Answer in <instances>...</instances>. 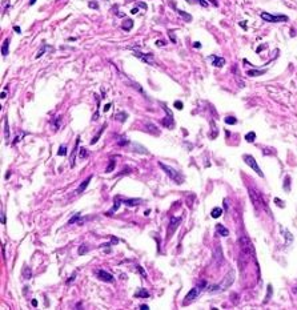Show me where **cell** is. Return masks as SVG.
<instances>
[{
	"mask_svg": "<svg viewBox=\"0 0 297 310\" xmlns=\"http://www.w3.org/2000/svg\"><path fill=\"white\" fill-rule=\"evenodd\" d=\"M238 244H240V258H238V265H240V267L242 269L248 264V261L252 258L254 250H253V245H252V242H250V239L245 234L240 236V238H238Z\"/></svg>",
	"mask_w": 297,
	"mask_h": 310,
	"instance_id": "6da1fadb",
	"label": "cell"
},
{
	"mask_svg": "<svg viewBox=\"0 0 297 310\" xmlns=\"http://www.w3.org/2000/svg\"><path fill=\"white\" fill-rule=\"evenodd\" d=\"M233 281H235V272L233 270H231V272H228L226 273V276L224 277V281L221 284H219V285H213V286H211V288L208 289V291L209 293H217V291H223V290H225V289H228L229 286L233 284Z\"/></svg>",
	"mask_w": 297,
	"mask_h": 310,
	"instance_id": "7a4b0ae2",
	"label": "cell"
},
{
	"mask_svg": "<svg viewBox=\"0 0 297 310\" xmlns=\"http://www.w3.org/2000/svg\"><path fill=\"white\" fill-rule=\"evenodd\" d=\"M159 165H160V168L164 171L168 176H169L174 182L176 184H183L184 182V177H183V174L180 173L179 171H176V169H173L172 166H168V165H165L164 162H159Z\"/></svg>",
	"mask_w": 297,
	"mask_h": 310,
	"instance_id": "3957f363",
	"label": "cell"
},
{
	"mask_svg": "<svg viewBox=\"0 0 297 310\" xmlns=\"http://www.w3.org/2000/svg\"><path fill=\"white\" fill-rule=\"evenodd\" d=\"M207 286V282L205 281H201V282L197 285V286H195L193 289H192L189 293L185 295V301H184V305H188V302H192V301H195L197 297H199V294L201 293V291L204 290V288Z\"/></svg>",
	"mask_w": 297,
	"mask_h": 310,
	"instance_id": "277c9868",
	"label": "cell"
},
{
	"mask_svg": "<svg viewBox=\"0 0 297 310\" xmlns=\"http://www.w3.org/2000/svg\"><path fill=\"white\" fill-rule=\"evenodd\" d=\"M260 16H261V19H263L264 21H268V23H281V21H287L288 20V16L272 15V13H268V12H261Z\"/></svg>",
	"mask_w": 297,
	"mask_h": 310,
	"instance_id": "5b68a950",
	"label": "cell"
},
{
	"mask_svg": "<svg viewBox=\"0 0 297 310\" xmlns=\"http://www.w3.org/2000/svg\"><path fill=\"white\" fill-rule=\"evenodd\" d=\"M242 159H244V162H245L247 165H249L250 168H252L260 177H264V173L261 172V169H260V166H259V164H257V161H256V159H254L253 156H250V154H244V156H242Z\"/></svg>",
	"mask_w": 297,
	"mask_h": 310,
	"instance_id": "8992f818",
	"label": "cell"
},
{
	"mask_svg": "<svg viewBox=\"0 0 297 310\" xmlns=\"http://www.w3.org/2000/svg\"><path fill=\"white\" fill-rule=\"evenodd\" d=\"M180 222H181V218L180 217H171V221L168 224V229H167V238L169 239L172 237V234L177 230V228L180 226Z\"/></svg>",
	"mask_w": 297,
	"mask_h": 310,
	"instance_id": "52a82bcc",
	"label": "cell"
},
{
	"mask_svg": "<svg viewBox=\"0 0 297 310\" xmlns=\"http://www.w3.org/2000/svg\"><path fill=\"white\" fill-rule=\"evenodd\" d=\"M133 55L137 56L139 59H141L145 64H149V65H156V63H155V60H153V55H152V53H143V52L135 49V51H133Z\"/></svg>",
	"mask_w": 297,
	"mask_h": 310,
	"instance_id": "ba28073f",
	"label": "cell"
},
{
	"mask_svg": "<svg viewBox=\"0 0 297 310\" xmlns=\"http://www.w3.org/2000/svg\"><path fill=\"white\" fill-rule=\"evenodd\" d=\"M249 196H250V200H252V204H253V206H254V209L256 210H260V204L261 205H265V201H263V198H261L260 196H257V193H256L253 189H250L249 188Z\"/></svg>",
	"mask_w": 297,
	"mask_h": 310,
	"instance_id": "9c48e42d",
	"label": "cell"
},
{
	"mask_svg": "<svg viewBox=\"0 0 297 310\" xmlns=\"http://www.w3.org/2000/svg\"><path fill=\"white\" fill-rule=\"evenodd\" d=\"M96 276H97L99 279L104 281V282H108V284L115 282V277L111 273H108L107 270H103V269H99V270L96 272Z\"/></svg>",
	"mask_w": 297,
	"mask_h": 310,
	"instance_id": "30bf717a",
	"label": "cell"
},
{
	"mask_svg": "<svg viewBox=\"0 0 297 310\" xmlns=\"http://www.w3.org/2000/svg\"><path fill=\"white\" fill-rule=\"evenodd\" d=\"M164 110L167 112V116L164 117V120H163V125H164L165 128H169V129H173L174 126V120H173V115L169 109H167L164 107Z\"/></svg>",
	"mask_w": 297,
	"mask_h": 310,
	"instance_id": "8fae6325",
	"label": "cell"
},
{
	"mask_svg": "<svg viewBox=\"0 0 297 310\" xmlns=\"http://www.w3.org/2000/svg\"><path fill=\"white\" fill-rule=\"evenodd\" d=\"M208 59H209V60H212V64H213L214 67H217V68L223 67L224 64H225V59H224V57H220V56H214V55H212V56H209Z\"/></svg>",
	"mask_w": 297,
	"mask_h": 310,
	"instance_id": "7c38bea8",
	"label": "cell"
},
{
	"mask_svg": "<svg viewBox=\"0 0 297 310\" xmlns=\"http://www.w3.org/2000/svg\"><path fill=\"white\" fill-rule=\"evenodd\" d=\"M214 261H216L217 265H221L224 262V257H223V250H221L220 246L214 248Z\"/></svg>",
	"mask_w": 297,
	"mask_h": 310,
	"instance_id": "4fadbf2b",
	"label": "cell"
},
{
	"mask_svg": "<svg viewBox=\"0 0 297 310\" xmlns=\"http://www.w3.org/2000/svg\"><path fill=\"white\" fill-rule=\"evenodd\" d=\"M216 234L223 236V237H228V236H229V230L226 229L224 225L217 224V225H216Z\"/></svg>",
	"mask_w": 297,
	"mask_h": 310,
	"instance_id": "5bb4252c",
	"label": "cell"
},
{
	"mask_svg": "<svg viewBox=\"0 0 297 310\" xmlns=\"http://www.w3.org/2000/svg\"><path fill=\"white\" fill-rule=\"evenodd\" d=\"M91 180H92V176H88V178H87V180H84V182H81V184L79 185V188L76 189V193H79V194H80V193H83V192L87 189V186L89 185Z\"/></svg>",
	"mask_w": 297,
	"mask_h": 310,
	"instance_id": "9a60e30c",
	"label": "cell"
},
{
	"mask_svg": "<svg viewBox=\"0 0 297 310\" xmlns=\"http://www.w3.org/2000/svg\"><path fill=\"white\" fill-rule=\"evenodd\" d=\"M127 206H136L141 202V198H125L123 201Z\"/></svg>",
	"mask_w": 297,
	"mask_h": 310,
	"instance_id": "2e32d148",
	"label": "cell"
},
{
	"mask_svg": "<svg viewBox=\"0 0 297 310\" xmlns=\"http://www.w3.org/2000/svg\"><path fill=\"white\" fill-rule=\"evenodd\" d=\"M79 143H80V136L76 137V144H75V148L72 149V156H71V166H75V156H76V152L79 148Z\"/></svg>",
	"mask_w": 297,
	"mask_h": 310,
	"instance_id": "e0dca14e",
	"label": "cell"
},
{
	"mask_svg": "<svg viewBox=\"0 0 297 310\" xmlns=\"http://www.w3.org/2000/svg\"><path fill=\"white\" fill-rule=\"evenodd\" d=\"M120 205H121V202H120V197L117 196V197L115 198V204H113V206L108 210V213H107V214H108V216L113 214V212H116V210H117V209L120 208Z\"/></svg>",
	"mask_w": 297,
	"mask_h": 310,
	"instance_id": "ac0fdd59",
	"label": "cell"
},
{
	"mask_svg": "<svg viewBox=\"0 0 297 310\" xmlns=\"http://www.w3.org/2000/svg\"><path fill=\"white\" fill-rule=\"evenodd\" d=\"M8 49H9V40L5 39L3 41V45H2V55L3 56H7L8 55Z\"/></svg>",
	"mask_w": 297,
	"mask_h": 310,
	"instance_id": "d6986e66",
	"label": "cell"
},
{
	"mask_svg": "<svg viewBox=\"0 0 297 310\" xmlns=\"http://www.w3.org/2000/svg\"><path fill=\"white\" fill-rule=\"evenodd\" d=\"M135 297H137V298H147V297H149V293L145 289H143V288H140L139 289L136 293H135Z\"/></svg>",
	"mask_w": 297,
	"mask_h": 310,
	"instance_id": "ffe728a7",
	"label": "cell"
},
{
	"mask_svg": "<svg viewBox=\"0 0 297 310\" xmlns=\"http://www.w3.org/2000/svg\"><path fill=\"white\" fill-rule=\"evenodd\" d=\"M23 277H24L25 279H30L32 277V270H31L30 266L24 265V267H23Z\"/></svg>",
	"mask_w": 297,
	"mask_h": 310,
	"instance_id": "44dd1931",
	"label": "cell"
},
{
	"mask_svg": "<svg viewBox=\"0 0 297 310\" xmlns=\"http://www.w3.org/2000/svg\"><path fill=\"white\" fill-rule=\"evenodd\" d=\"M105 128H107V124H104L101 128H100V131H99L97 133H96V136L93 137V138H92L91 140V144H96L97 141H99V138H100V136H101V133L104 132V129H105Z\"/></svg>",
	"mask_w": 297,
	"mask_h": 310,
	"instance_id": "7402d4cb",
	"label": "cell"
},
{
	"mask_svg": "<svg viewBox=\"0 0 297 310\" xmlns=\"http://www.w3.org/2000/svg\"><path fill=\"white\" fill-rule=\"evenodd\" d=\"M176 12L180 15L184 19V21H192V16L189 15V13H187V12H184V11H181V9H176Z\"/></svg>",
	"mask_w": 297,
	"mask_h": 310,
	"instance_id": "603a6c76",
	"label": "cell"
},
{
	"mask_svg": "<svg viewBox=\"0 0 297 310\" xmlns=\"http://www.w3.org/2000/svg\"><path fill=\"white\" fill-rule=\"evenodd\" d=\"M132 27H133V21H132L131 19H127V20L123 23V30L127 31V32H128V31H131V30H132Z\"/></svg>",
	"mask_w": 297,
	"mask_h": 310,
	"instance_id": "cb8c5ba5",
	"label": "cell"
},
{
	"mask_svg": "<svg viewBox=\"0 0 297 310\" xmlns=\"http://www.w3.org/2000/svg\"><path fill=\"white\" fill-rule=\"evenodd\" d=\"M127 117H128V115L125 112H120V113H117V115L115 116V119L117 120V121H120V122H125Z\"/></svg>",
	"mask_w": 297,
	"mask_h": 310,
	"instance_id": "d4e9b609",
	"label": "cell"
},
{
	"mask_svg": "<svg viewBox=\"0 0 297 310\" xmlns=\"http://www.w3.org/2000/svg\"><path fill=\"white\" fill-rule=\"evenodd\" d=\"M221 214H223V209H221V208H213L212 213H211V216H212L213 218H219Z\"/></svg>",
	"mask_w": 297,
	"mask_h": 310,
	"instance_id": "484cf974",
	"label": "cell"
},
{
	"mask_svg": "<svg viewBox=\"0 0 297 310\" xmlns=\"http://www.w3.org/2000/svg\"><path fill=\"white\" fill-rule=\"evenodd\" d=\"M266 71L264 69V71H259V69H252V71H248L247 72V75L248 76H261V75H264Z\"/></svg>",
	"mask_w": 297,
	"mask_h": 310,
	"instance_id": "4316f807",
	"label": "cell"
},
{
	"mask_svg": "<svg viewBox=\"0 0 297 310\" xmlns=\"http://www.w3.org/2000/svg\"><path fill=\"white\" fill-rule=\"evenodd\" d=\"M245 140H247L248 143H253L254 140H256V133L254 132H248L245 134Z\"/></svg>",
	"mask_w": 297,
	"mask_h": 310,
	"instance_id": "83f0119b",
	"label": "cell"
},
{
	"mask_svg": "<svg viewBox=\"0 0 297 310\" xmlns=\"http://www.w3.org/2000/svg\"><path fill=\"white\" fill-rule=\"evenodd\" d=\"M88 250H89V249H88V246H87V245H80L79 249H77V254H79V256H84Z\"/></svg>",
	"mask_w": 297,
	"mask_h": 310,
	"instance_id": "f1b7e54d",
	"label": "cell"
},
{
	"mask_svg": "<svg viewBox=\"0 0 297 310\" xmlns=\"http://www.w3.org/2000/svg\"><path fill=\"white\" fill-rule=\"evenodd\" d=\"M115 165H116V162H115V160H113V159H111V160H109V165L107 166V169H105V172H107V173H111V172H112V171H113V168H115Z\"/></svg>",
	"mask_w": 297,
	"mask_h": 310,
	"instance_id": "f546056e",
	"label": "cell"
},
{
	"mask_svg": "<svg viewBox=\"0 0 297 310\" xmlns=\"http://www.w3.org/2000/svg\"><path fill=\"white\" fill-rule=\"evenodd\" d=\"M80 220H81V214H80V213H76V214H75L71 220L68 221V224H69V225H72V224H75L76 221H80Z\"/></svg>",
	"mask_w": 297,
	"mask_h": 310,
	"instance_id": "4dcf8cb0",
	"label": "cell"
},
{
	"mask_svg": "<svg viewBox=\"0 0 297 310\" xmlns=\"http://www.w3.org/2000/svg\"><path fill=\"white\" fill-rule=\"evenodd\" d=\"M225 122H226V124H232V125H233V124H236V122H237V120H236V117H233V116H228V117H225Z\"/></svg>",
	"mask_w": 297,
	"mask_h": 310,
	"instance_id": "1f68e13d",
	"label": "cell"
},
{
	"mask_svg": "<svg viewBox=\"0 0 297 310\" xmlns=\"http://www.w3.org/2000/svg\"><path fill=\"white\" fill-rule=\"evenodd\" d=\"M147 126H148L147 129H148L149 132H152V133H155V134H159V131H157V129H155L156 126H155L153 124H151V122H147Z\"/></svg>",
	"mask_w": 297,
	"mask_h": 310,
	"instance_id": "d6a6232c",
	"label": "cell"
},
{
	"mask_svg": "<svg viewBox=\"0 0 297 310\" xmlns=\"http://www.w3.org/2000/svg\"><path fill=\"white\" fill-rule=\"evenodd\" d=\"M57 154H59V156H65L67 154V147H65V145H61V147L59 148V150H57Z\"/></svg>",
	"mask_w": 297,
	"mask_h": 310,
	"instance_id": "836d02e7",
	"label": "cell"
},
{
	"mask_svg": "<svg viewBox=\"0 0 297 310\" xmlns=\"http://www.w3.org/2000/svg\"><path fill=\"white\" fill-rule=\"evenodd\" d=\"M80 157L81 159H87L88 157V152L85 150V148H80Z\"/></svg>",
	"mask_w": 297,
	"mask_h": 310,
	"instance_id": "e575fe53",
	"label": "cell"
},
{
	"mask_svg": "<svg viewBox=\"0 0 297 310\" xmlns=\"http://www.w3.org/2000/svg\"><path fill=\"white\" fill-rule=\"evenodd\" d=\"M45 48H47V45L44 44V45H43V48H42V49H39V52L36 53V59H39L40 56H43V55H44V51H45Z\"/></svg>",
	"mask_w": 297,
	"mask_h": 310,
	"instance_id": "d590c367",
	"label": "cell"
},
{
	"mask_svg": "<svg viewBox=\"0 0 297 310\" xmlns=\"http://www.w3.org/2000/svg\"><path fill=\"white\" fill-rule=\"evenodd\" d=\"M173 105H174V108H176V109H179V110H181V109L184 108L181 101H174V104H173Z\"/></svg>",
	"mask_w": 297,
	"mask_h": 310,
	"instance_id": "8d00e7d4",
	"label": "cell"
},
{
	"mask_svg": "<svg viewBox=\"0 0 297 310\" xmlns=\"http://www.w3.org/2000/svg\"><path fill=\"white\" fill-rule=\"evenodd\" d=\"M136 267H137V270H139V272H140V273H141V276H143V278H147V273H145V272H144V269H143V267H141L140 265H136Z\"/></svg>",
	"mask_w": 297,
	"mask_h": 310,
	"instance_id": "74e56055",
	"label": "cell"
},
{
	"mask_svg": "<svg viewBox=\"0 0 297 310\" xmlns=\"http://www.w3.org/2000/svg\"><path fill=\"white\" fill-rule=\"evenodd\" d=\"M88 7L89 8H93V9H99V4L96 2H89L88 3Z\"/></svg>",
	"mask_w": 297,
	"mask_h": 310,
	"instance_id": "f35d334b",
	"label": "cell"
},
{
	"mask_svg": "<svg viewBox=\"0 0 297 310\" xmlns=\"http://www.w3.org/2000/svg\"><path fill=\"white\" fill-rule=\"evenodd\" d=\"M76 274H77V272H73V273H72V276L69 277L68 281H67V285H69V284L72 282V281H75V278H76Z\"/></svg>",
	"mask_w": 297,
	"mask_h": 310,
	"instance_id": "ab89813d",
	"label": "cell"
},
{
	"mask_svg": "<svg viewBox=\"0 0 297 310\" xmlns=\"http://www.w3.org/2000/svg\"><path fill=\"white\" fill-rule=\"evenodd\" d=\"M117 144H119V145H125V144H128L127 137H120V140L117 141Z\"/></svg>",
	"mask_w": 297,
	"mask_h": 310,
	"instance_id": "60d3db41",
	"label": "cell"
},
{
	"mask_svg": "<svg viewBox=\"0 0 297 310\" xmlns=\"http://www.w3.org/2000/svg\"><path fill=\"white\" fill-rule=\"evenodd\" d=\"M290 177L289 176H287V177H285V181H287V188H285V189H287V192H289L290 190V186H289V184H290ZM284 185H285V182H284Z\"/></svg>",
	"mask_w": 297,
	"mask_h": 310,
	"instance_id": "b9f144b4",
	"label": "cell"
},
{
	"mask_svg": "<svg viewBox=\"0 0 297 310\" xmlns=\"http://www.w3.org/2000/svg\"><path fill=\"white\" fill-rule=\"evenodd\" d=\"M168 32H169V36H171L172 43H176V37H174V33H173V31H168Z\"/></svg>",
	"mask_w": 297,
	"mask_h": 310,
	"instance_id": "7bdbcfd3",
	"label": "cell"
},
{
	"mask_svg": "<svg viewBox=\"0 0 297 310\" xmlns=\"http://www.w3.org/2000/svg\"><path fill=\"white\" fill-rule=\"evenodd\" d=\"M167 43L164 41V40H156V45H159V47H163V45H165Z\"/></svg>",
	"mask_w": 297,
	"mask_h": 310,
	"instance_id": "ee69618b",
	"label": "cell"
},
{
	"mask_svg": "<svg viewBox=\"0 0 297 310\" xmlns=\"http://www.w3.org/2000/svg\"><path fill=\"white\" fill-rule=\"evenodd\" d=\"M117 242H119V239H117V238H115V237L111 238V245H116Z\"/></svg>",
	"mask_w": 297,
	"mask_h": 310,
	"instance_id": "f6af8a7d",
	"label": "cell"
},
{
	"mask_svg": "<svg viewBox=\"0 0 297 310\" xmlns=\"http://www.w3.org/2000/svg\"><path fill=\"white\" fill-rule=\"evenodd\" d=\"M60 120H61V116H57V119H56V128H59V125H60Z\"/></svg>",
	"mask_w": 297,
	"mask_h": 310,
	"instance_id": "bcb514c9",
	"label": "cell"
},
{
	"mask_svg": "<svg viewBox=\"0 0 297 310\" xmlns=\"http://www.w3.org/2000/svg\"><path fill=\"white\" fill-rule=\"evenodd\" d=\"M2 224H5V213L2 212Z\"/></svg>",
	"mask_w": 297,
	"mask_h": 310,
	"instance_id": "7dc6e473",
	"label": "cell"
},
{
	"mask_svg": "<svg viewBox=\"0 0 297 310\" xmlns=\"http://www.w3.org/2000/svg\"><path fill=\"white\" fill-rule=\"evenodd\" d=\"M193 47H195V48H201V43H199V41H195Z\"/></svg>",
	"mask_w": 297,
	"mask_h": 310,
	"instance_id": "c3c4849f",
	"label": "cell"
},
{
	"mask_svg": "<svg viewBox=\"0 0 297 310\" xmlns=\"http://www.w3.org/2000/svg\"><path fill=\"white\" fill-rule=\"evenodd\" d=\"M14 30H15V31H16L17 33H21V30H20V27H17V25H15V27H14Z\"/></svg>",
	"mask_w": 297,
	"mask_h": 310,
	"instance_id": "681fc988",
	"label": "cell"
},
{
	"mask_svg": "<svg viewBox=\"0 0 297 310\" xmlns=\"http://www.w3.org/2000/svg\"><path fill=\"white\" fill-rule=\"evenodd\" d=\"M140 309H143V310H147V309H149V306H148V305H144V303H143V305H140Z\"/></svg>",
	"mask_w": 297,
	"mask_h": 310,
	"instance_id": "f907efd6",
	"label": "cell"
},
{
	"mask_svg": "<svg viewBox=\"0 0 297 310\" xmlns=\"http://www.w3.org/2000/svg\"><path fill=\"white\" fill-rule=\"evenodd\" d=\"M109 108H111V104H107L105 107H104V112H107V110H109Z\"/></svg>",
	"mask_w": 297,
	"mask_h": 310,
	"instance_id": "816d5d0a",
	"label": "cell"
},
{
	"mask_svg": "<svg viewBox=\"0 0 297 310\" xmlns=\"http://www.w3.org/2000/svg\"><path fill=\"white\" fill-rule=\"evenodd\" d=\"M32 306H33V307H36V306H37V301H36V300H32Z\"/></svg>",
	"mask_w": 297,
	"mask_h": 310,
	"instance_id": "f5cc1de1",
	"label": "cell"
},
{
	"mask_svg": "<svg viewBox=\"0 0 297 310\" xmlns=\"http://www.w3.org/2000/svg\"><path fill=\"white\" fill-rule=\"evenodd\" d=\"M137 12H139V9H137V8H133V9L131 11V13H133V15H135V13H137Z\"/></svg>",
	"mask_w": 297,
	"mask_h": 310,
	"instance_id": "db71d44e",
	"label": "cell"
},
{
	"mask_svg": "<svg viewBox=\"0 0 297 310\" xmlns=\"http://www.w3.org/2000/svg\"><path fill=\"white\" fill-rule=\"evenodd\" d=\"M139 5H140V7H143V8H147V4H144V3H139Z\"/></svg>",
	"mask_w": 297,
	"mask_h": 310,
	"instance_id": "11a10c76",
	"label": "cell"
},
{
	"mask_svg": "<svg viewBox=\"0 0 297 310\" xmlns=\"http://www.w3.org/2000/svg\"><path fill=\"white\" fill-rule=\"evenodd\" d=\"M35 3H36V0H30V5H33Z\"/></svg>",
	"mask_w": 297,
	"mask_h": 310,
	"instance_id": "9f6ffc18",
	"label": "cell"
}]
</instances>
